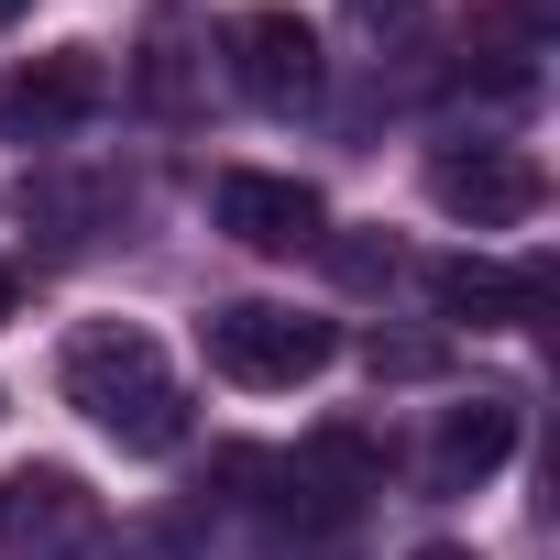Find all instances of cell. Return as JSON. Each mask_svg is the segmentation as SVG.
<instances>
[{
  "label": "cell",
  "instance_id": "8fae6325",
  "mask_svg": "<svg viewBox=\"0 0 560 560\" xmlns=\"http://www.w3.org/2000/svg\"><path fill=\"white\" fill-rule=\"evenodd\" d=\"M538 34H549V0H494V12H472V56H505V67H527L538 56Z\"/></svg>",
  "mask_w": 560,
  "mask_h": 560
},
{
  "label": "cell",
  "instance_id": "8992f818",
  "mask_svg": "<svg viewBox=\"0 0 560 560\" xmlns=\"http://www.w3.org/2000/svg\"><path fill=\"white\" fill-rule=\"evenodd\" d=\"M100 100H110V67H100L89 45H56V56H34L12 89H0V143H56V132H78Z\"/></svg>",
  "mask_w": 560,
  "mask_h": 560
},
{
  "label": "cell",
  "instance_id": "7c38bea8",
  "mask_svg": "<svg viewBox=\"0 0 560 560\" xmlns=\"http://www.w3.org/2000/svg\"><path fill=\"white\" fill-rule=\"evenodd\" d=\"M132 89H143L154 110H187V23H176V12L143 34V67H132Z\"/></svg>",
  "mask_w": 560,
  "mask_h": 560
},
{
  "label": "cell",
  "instance_id": "6da1fadb",
  "mask_svg": "<svg viewBox=\"0 0 560 560\" xmlns=\"http://www.w3.org/2000/svg\"><path fill=\"white\" fill-rule=\"evenodd\" d=\"M56 385H67V407H89L121 451H176V440H187V385L165 374L154 330H132V319L78 330V341L56 352Z\"/></svg>",
  "mask_w": 560,
  "mask_h": 560
},
{
  "label": "cell",
  "instance_id": "30bf717a",
  "mask_svg": "<svg viewBox=\"0 0 560 560\" xmlns=\"http://www.w3.org/2000/svg\"><path fill=\"white\" fill-rule=\"evenodd\" d=\"M308 494H330V505H363V494H385V440L374 429H352V418H330V429H308L298 440V462H287Z\"/></svg>",
  "mask_w": 560,
  "mask_h": 560
},
{
  "label": "cell",
  "instance_id": "ba28073f",
  "mask_svg": "<svg viewBox=\"0 0 560 560\" xmlns=\"http://www.w3.org/2000/svg\"><path fill=\"white\" fill-rule=\"evenodd\" d=\"M549 298V275L527 264V275H505V264H483V253H451V264H429V308L440 319H462V330H494V319H527Z\"/></svg>",
  "mask_w": 560,
  "mask_h": 560
},
{
  "label": "cell",
  "instance_id": "ac0fdd59",
  "mask_svg": "<svg viewBox=\"0 0 560 560\" xmlns=\"http://www.w3.org/2000/svg\"><path fill=\"white\" fill-rule=\"evenodd\" d=\"M418 560H472V549H418Z\"/></svg>",
  "mask_w": 560,
  "mask_h": 560
},
{
  "label": "cell",
  "instance_id": "2e32d148",
  "mask_svg": "<svg viewBox=\"0 0 560 560\" xmlns=\"http://www.w3.org/2000/svg\"><path fill=\"white\" fill-rule=\"evenodd\" d=\"M12 298H23V287H12V264H0V319H12Z\"/></svg>",
  "mask_w": 560,
  "mask_h": 560
},
{
  "label": "cell",
  "instance_id": "5b68a950",
  "mask_svg": "<svg viewBox=\"0 0 560 560\" xmlns=\"http://www.w3.org/2000/svg\"><path fill=\"white\" fill-rule=\"evenodd\" d=\"M220 45H231V78H242L253 110H308V100H319V23H298V12H242Z\"/></svg>",
  "mask_w": 560,
  "mask_h": 560
},
{
  "label": "cell",
  "instance_id": "3957f363",
  "mask_svg": "<svg viewBox=\"0 0 560 560\" xmlns=\"http://www.w3.org/2000/svg\"><path fill=\"white\" fill-rule=\"evenodd\" d=\"M100 538H110V516L67 462H23L0 483V560H89Z\"/></svg>",
  "mask_w": 560,
  "mask_h": 560
},
{
  "label": "cell",
  "instance_id": "4fadbf2b",
  "mask_svg": "<svg viewBox=\"0 0 560 560\" xmlns=\"http://www.w3.org/2000/svg\"><path fill=\"white\" fill-rule=\"evenodd\" d=\"M110 560H198V527L187 516H121V538H100Z\"/></svg>",
  "mask_w": 560,
  "mask_h": 560
},
{
  "label": "cell",
  "instance_id": "e0dca14e",
  "mask_svg": "<svg viewBox=\"0 0 560 560\" xmlns=\"http://www.w3.org/2000/svg\"><path fill=\"white\" fill-rule=\"evenodd\" d=\"M23 12H34V0H0V23H23Z\"/></svg>",
  "mask_w": 560,
  "mask_h": 560
},
{
  "label": "cell",
  "instance_id": "5bb4252c",
  "mask_svg": "<svg viewBox=\"0 0 560 560\" xmlns=\"http://www.w3.org/2000/svg\"><path fill=\"white\" fill-rule=\"evenodd\" d=\"M330 275H341V287H396V242H330Z\"/></svg>",
  "mask_w": 560,
  "mask_h": 560
},
{
  "label": "cell",
  "instance_id": "52a82bcc",
  "mask_svg": "<svg viewBox=\"0 0 560 560\" xmlns=\"http://www.w3.org/2000/svg\"><path fill=\"white\" fill-rule=\"evenodd\" d=\"M209 220H220L231 242H253V253H308V242L330 231L319 187H298V176H253V165H231V176L209 187Z\"/></svg>",
  "mask_w": 560,
  "mask_h": 560
},
{
  "label": "cell",
  "instance_id": "9a60e30c",
  "mask_svg": "<svg viewBox=\"0 0 560 560\" xmlns=\"http://www.w3.org/2000/svg\"><path fill=\"white\" fill-rule=\"evenodd\" d=\"M374 374H440V341H385L374 330Z\"/></svg>",
  "mask_w": 560,
  "mask_h": 560
},
{
  "label": "cell",
  "instance_id": "9c48e42d",
  "mask_svg": "<svg viewBox=\"0 0 560 560\" xmlns=\"http://www.w3.org/2000/svg\"><path fill=\"white\" fill-rule=\"evenodd\" d=\"M505 451H516V407H505V396H472V407H451V418H440L429 472H440V494H472V483H494V472H505Z\"/></svg>",
  "mask_w": 560,
  "mask_h": 560
},
{
  "label": "cell",
  "instance_id": "7a4b0ae2",
  "mask_svg": "<svg viewBox=\"0 0 560 560\" xmlns=\"http://www.w3.org/2000/svg\"><path fill=\"white\" fill-rule=\"evenodd\" d=\"M198 341H209V374H231V385H253V396L308 385V374L341 352V330H330V319H298V308H275V298L209 308V319H198Z\"/></svg>",
  "mask_w": 560,
  "mask_h": 560
},
{
  "label": "cell",
  "instance_id": "277c9868",
  "mask_svg": "<svg viewBox=\"0 0 560 560\" xmlns=\"http://www.w3.org/2000/svg\"><path fill=\"white\" fill-rule=\"evenodd\" d=\"M429 198H440L462 231H516V220H538L549 176H538V154H516V143H472V154H440V165H429Z\"/></svg>",
  "mask_w": 560,
  "mask_h": 560
}]
</instances>
